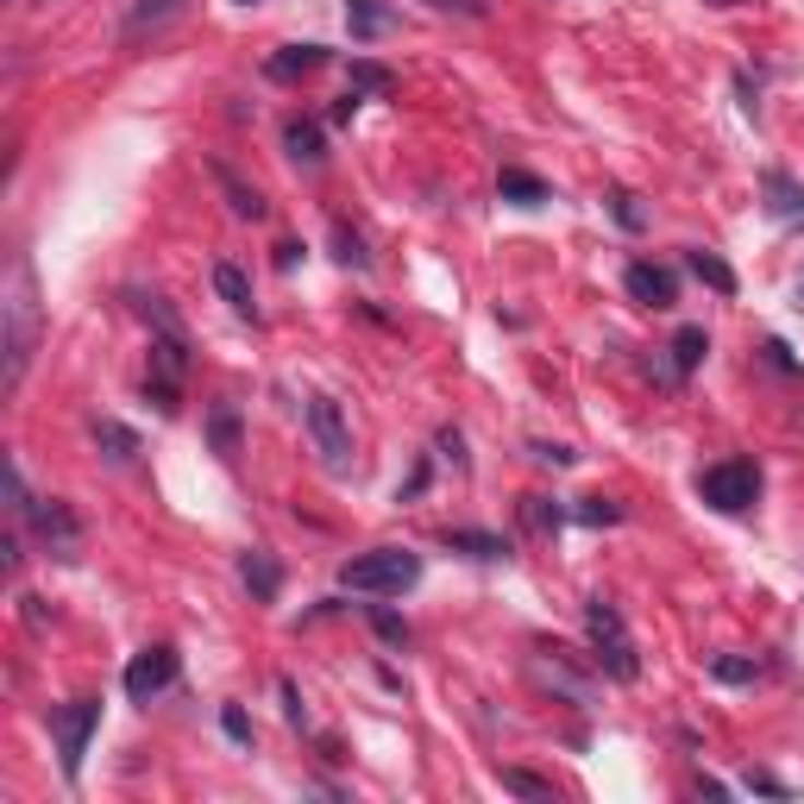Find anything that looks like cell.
<instances>
[{"instance_id":"obj_30","label":"cell","mask_w":804,"mask_h":804,"mask_svg":"<svg viewBox=\"0 0 804 804\" xmlns=\"http://www.w3.org/2000/svg\"><path fill=\"white\" fill-rule=\"evenodd\" d=\"M522 522L534 528V534H553V528L566 522V516H559V509H553L547 497H522Z\"/></svg>"},{"instance_id":"obj_5","label":"cell","mask_w":804,"mask_h":804,"mask_svg":"<svg viewBox=\"0 0 804 804\" xmlns=\"http://www.w3.org/2000/svg\"><path fill=\"white\" fill-rule=\"evenodd\" d=\"M698 497L710 503V509H723V516H742V509H754V497H760V465H754V459H723V465H710V472H698Z\"/></svg>"},{"instance_id":"obj_20","label":"cell","mask_w":804,"mask_h":804,"mask_svg":"<svg viewBox=\"0 0 804 804\" xmlns=\"http://www.w3.org/2000/svg\"><path fill=\"white\" fill-rule=\"evenodd\" d=\"M283 145H289V157L308 164V170L327 157V151H321V126H315V120H289V126H283Z\"/></svg>"},{"instance_id":"obj_2","label":"cell","mask_w":804,"mask_h":804,"mask_svg":"<svg viewBox=\"0 0 804 804\" xmlns=\"http://www.w3.org/2000/svg\"><path fill=\"white\" fill-rule=\"evenodd\" d=\"M415 578H422V553L409 547H371V553H352L340 566V584L358 591V598H402Z\"/></svg>"},{"instance_id":"obj_27","label":"cell","mask_w":804,"mask_h":804,"mask_svg":"<svg viewBox=\"0 0 804 804\" xmlns=\"http://www.w3.org/2000/svg\"><path fill=\"white\" fill-rule=\"evenodd\" d=\"M710 678H723V685H754L760 666H754V660H735V653H717V660H710Z\"/></svg>"},{"instance_id":"obj_23","label":"cell","mask_w":804,"mask_h":804,"mask_svg":"<svg viewBox=\"0 0 804 804\" xmlns=\"http://www.w3.org/2000/svg\"><path fill=\"white\" fill-rule=\"evenodd\" d=\"M534 678H541V685H553V691H566V698L578 704V710H584V704H591V685H584V678H572L566 673V666H559V660H534Z\"/></svg>"},{"instance_id":"obj_38","label":"cell","mask_w":804,"mask_h":804,"mask_svg":"<svg viewBox=\"0 0 804 804\" xmlns=\"http://www.w3.org/2000/svg\"><path fill=\"white\" fill-rule=\"evenodd\" d=\"M283 704H289V723H308V710H302V691H296V685H289V678H283Z\"/></svg>"},{"instance_id":"obj_36","label":"cell","mask_w":804,"mask_h":804,"mask_svg":"<svg viewBox=\"0 0 804 804\" xmlns=\"http://www.w3.org/2000/svg\"><path fill=\"white\" fill-rule=\"evenodd\" d=\"M221 729L233 735V742H251V717L239 710V704H226V710H221Z\"/></svg>"},{"instance_id":"obj_8","label":"cell","mask_w":804,"mask_h":804,"mask_svg":"<svg viewBox=\"0 0 804 804\" xmlns=\"http://www.w3.org/2000/svg\"><path fill=\"white\" fill-rule=\"evenodd\" d=\"M120 685H126V698H132V704H151L157 691H170V685H176V648L157 641V648L132 653V666H126Z\"/></svg>"},{"instance_id":"obj_4","label":"cell","mask_w":804,"mask_h":804,"mask_svg":"<svg viewBox=\"0 0 804 804\" xmlns=\"http://www.w3.org/2000/svg\"><path fill=\"white\" fill-rule=\"evenodd\" d=\"M182 377H189V340L182 333H151V371H145V397L176 415L182 409Z\"/></svg>"},{"instance_id":"obj_11","label":"cell","mask_w":804,"mask_h":804,"mask_svg":"<svg viewBox=\"0 0 804 804\" xmlns=\"http://www.w3.org/2000/svg\"><path fill=\"white\" fill-rule=\"evenodd\" d=\"M239 584H246L258 603H271L276 591H283V566H276L264 547H246V553H239Z\"/></svg>"},{"instance_id":"obj_41","label":"cell","mask_w":804,"mask_h":804,"mask_svg":"<svg viewBox=\"0 0 804 804\" xmlns=\"http://www.w3.org/2000/svg\"><path fill=\"white\" fill-rule=\"evenodd\" d=\"M427 7H440V13H452V7L459 13H484V0H427Z\"/></svg>"},{"instance_id":"obj_33","label":"cell","mask_w":804,"mask_h":804,"mask_svg":"<svg viewBox=\"0 0 804 804\" xmlns=\"http://www.w3.org/2000/svg\"><path fill=\"white\" fill-rule=\"evenodd\" d=\"M352 88H358V95H365V88H390V70L371 63V57H358V63H352Z\"/></svg>"},{"instance_id":"obj_31","label":"cell","mask_w":804,"mask_h":804,"mask_svg":"<svg viewBox=\"0 0 804 804\" xmlns=\"http://www.w3.org/2000/svg\"><path fill=\"white\" fill-rule=\"evenodd\" d=\"M578 522H591V528L623 522V503H610V497H584V503H578Z\"/></svg>"},{"instance_id":"obj_14","label":"cell","mask_w":804,"mask_h":804,"mask_svg":"<svg viewBox=\"0 0 804 804\" xmlns=\"http://www.w3.org/2000/svg\"><path fill=\"white\" fill-rule=\"evenodd\" d=\"M214 289H221V302L226 308H233V315H258V308H251V283H246V271H239V264H233V258H221V264H214Z\"/></svg>"},{"instance_id":"obj_1","label":"cell","mask_w":804,"mask_h":804,"mask_svg":"<svg viewBox=\"0 0 804 804\" xmlns=\"http://www.w3.org/2000/svg\"><path fill=\"white\" fill-rule=\"evenodd\" d=\"M38 276H32V258H13V271H7V296H0V390L13 397L25 383V365H32V352H38Z\"/></svg>"},{"instance_id":"obj_3","label":"cell","mask_w":804,"mask_h":804,"mask_svg":"<svg viewBox=\"0 0 804 804\" xmlns=\"http://www.w3.org/2000/svg\"><path fill=\"white\" fill-rule=\"evenodd\" d=\"M584 635H591V653H598V666L616 678V685H635V678H641V653H635L623 610H616L610 598H591V603H584Z\"/></svg>"},{"instance_id":"obj_6","label":"cell","mask_w":804,"mask_h":804,"mask_svg":"<svg viewBox=\"0 0 804 804\" xmlns=\"http://www.w3.org/2000/svg\"><path fill=\"white\" fill-rule=\"evenodd\" d=\"M308 434H315V452H321L327 472H352V427L333 397H308Z\"/></svg>"},{"instance_id":"obj_40","label":"cell","mask_w":804,"mask_h":804,"mask_svg":"<svg viewBox=\"0 0 804 804\" xmlns=\"http://www.w3.org/2000/svg\"><path fill=\"white\" fill-rule=\"evenodd\" d=\"M767 365H779V371H799V365H792V352L779 346V340H767Z\"/></svg>"},{"instance_id":"obj_17","label":"cell","mask_w":804,"mask_h":804,"mask_svg":"<svg viewBox=\"0 0 804 804\" xmlns=\"http://www.w3.org/2000/svg\"><path fill=\"white\" fill-rule=\"evenodd\" d=\"M214 182L226 189V208H233L239 221H264V196H258V189H246V182L226 170V164H214Z\"/></svg>"},{"instance_id":"obj_34","label":"cell","mask_w":804,"mask_h":804,"mask_svg":"<svg viewBox=\"0 0 804 804\" xmlns=\"http://www.w3.org/2000/svg\"><path fill=\"white\" fill-rule=\"evenodd\" d=\"M371 628L390 641V648H402V641H409V623H402V616H390V610H371Z\"/></svg>"},{"instance_id":"obj_10","label":"cell","mask_w":804,"mask_h":804,"mask_svg":"<svg viewBox=\"0 0 804 804\" xmlns=\"http://www.w3.org/2000/svg\"><path fill=\"white\" fill-rule=\"evenodd\" d=\"M623 289L641 302V308H673V302H678V276L666 271V264H648V258H635V264L623 271Z\"/></svg>"},{"instance_id":"obj_15","label":"cell","mask_w":804,"mask_h":804,"mask_svg":"<svg viewBox=\"0 0 804 804\" xmlns=\"http://www.w3.org/2000/svg\"><path fill=\"white\" fill-rule=\"evenodd\" d=\"M208 440H214V452H221L226 465L239 459V409H233V402H214V409H208Z\"/></svg>"},{"instance_id":"obj_37","label":"cell","mask_w":804,"mask_h":804,"mask_svg":"<svg viewBox=\"0 0 804 804\" xmlns=\"http://www.w3.org/2000/svg\"><path fill=\"white\" fill-rule=\"evenodd\" d=\"M534 459H541V465H572L578 452L572 447H553V440H534Z\"/></svg>"},{"instance_id":"obj_13","label":"cell","mask_w":804,"mask_h":804,"mask_svg":"<svg viewBox=\"0 0 804 804\" xmlns=\"http://www.w3.org/2000/svg\"><path fill=\"white\" fill-rule=\"evenodd\" d=\"M321 63H327V45H283L271 63H264V75H271V82H302V75H315Z\"/></svg>"},{"instance_id":"obj_22","label":"cell","mask_w":804,"mask_h":804,"mask_svg":"<svg viewBox=\"0 0 804 804\" xmlns=\"http://www.w3.org/2000/svg\"><path fill=\"white\" fill-rule=\"evenodd\" d=\"M704 352H710V333H704V327H678V340H673V377H691L704 365Z\"/></svg>"},{"instance_id":"obj_43","label":"cell","mask_w":804,"mask_h":804,"mask_svg":"<svg viewBox=\"0 0 804 804\" xmlns=\"http://www.w3.org/2000/svg\"><path fill=\"white\" fill-rule=\"evenodd\" d=\"M717 7H742V0H717Z\"/></svg>"},{"instance_id":"obj_42","label":"cell","mask_w":804,"mask_h":804,"mask_svg":"<svg viewBox=\"0 0 804 804\" xmlns=\"http://www.w3.org/2000/svg\"><path fill=\"white\" fill-rule=\"evenodd\" d=\"M799 308H804V276H799Z\"/></svg>"},{"instance_id":"obj_12","label":"cell","mask_w":804,"mask_h":804,"mask_svg":"<svg viewBox=\"0 0 804 804\" xmlns=\"http://www.w3.org/2000/svg\"><path fill=\"white\" fill-rule=\"evenodd\" d=\"M760 196H767V214L773 221H804V182H792L785 170H760Z\"/></svg>"},{"instance_id":"obj_19","label":"cell","mask_w":804,"mask_h":804,"mask_svg":"<svg viewBox=\"0 0 804 804\" xmlns=\"http://www.w3.org/2000/svg\"><path fill=\"white\" fill-rule=\"evenodd\" d=\"M189 0H132L126 7V38H139V32H151V25H164V20H176Z\"/></svg>"},{"instance_id":"obj_9","label":"cell","mask_w":804,"mask_h":804,"mask_svg":"<svg viewBox=\"0 0 804 804\" xmlns=\"http://www.w3.org/2000/svg\"><path fill=\"white\" fill-rule=\"evenodd\" d=\"M25 522H32V534H38L57 559H75V547H82V522L70 516V503H57V497L32 503V509H25Z\"/></svg>"},{"instance_id":"obj_25","label":"cell","mask_w":804,"mask_h":804,"mask_svg":"<svg viewBox=\"0 0 804 804\" xmlns=\"http://www.w3.org/2000/svg\"><path fill=\"white\" fill-rule=\"evenodd\" d=\"M346 25L358 32V38H377V32L390 25V13H383L377 0H346Z\"/></svg>"},{"instance_id":"obj_7","label":"cell","mask_w":804,"mask_h":804,"mask_svg":"<svg viewBox=\"0 0 804 804\" xmlns=\"http://www.w3.org/2000/svg\"><path fill=\"white\" fill-rule=\"evenodd\" d=\"M100 723V704L95 698H75L63 710H50V729H57V754H63V779H82V754H88V735Z\"/></svg>"},{"instance_id":"obj_39","label":"cell","mask_w":804,"mask_h":804,"mask_svg":"<svg viewBox=\"0 0 804 804\" xmlns=\"http://www.w3.org/2000/svg\"><path fill=\"white\" fill-rule=\"evenodd\" d=\"M358 100H365V95H358V88H346V95L333 100V120H352V114H358Z\"/></svg>"},{"instance_id":"obj_35","label":"cell","mask_w":804,"mask_h":804,"mask_svg":"<svg viewBox=\"0 0 804 804\" xmlns=\"http://www.w3.org/2000/svg\"><path fill=\"white\" fill-rule=\"evenodd\" d=\"M434 447L447 452V459H452V465H459V472L472 465V459H465V440H459V427H440V434H434Z\"/></svg>"},{"instance_id":"obj_24","label":"cell","mask_w":804,"mask_h":804,"mask_svg":"<svg viewBox=\"0 0 804 804\" xmlns=\"http://www.w3.org/2000/svg\"><path fill=\"white\" fill-rule=\"evenodd\" d=\"M95 447L107 452V459H132V452H139V434H132V427H120V422H95Z\"/></svg>"},{"instance_id":"obj_44","label":"cell","mask_w":804,"mask_h":804,"mask_svg":"<svg viewBox=\"0 0 804 804\" xmlns=\"http://www.w3.org/2000/svg\"><path fill=\"white\" fill-rule=\"evenodd\" d=\"M233 7H258V0H233Z\"/></svg>"},{"instance_id":"obj_16","label":"cell","mask_w":804,"mask_h":804,"mask_svg":"<svg viewBox=\"0 0 804 804\" xmlns=\"http://www.w3.org/2000/svg\"><path fill=\"white\" fill-rule=\"evenodd\" d=\"M447 547L465 553V559H509V541H503V534H484V528H452Z\"/></svg>"},{"instance_id":"obj_28","label":"cell","mask_w":804,"mask_h":804,"mask_svg":"<svg viewBox=\"0 0 804 804\" xmlns=\"http://www.w3.org/2000/svg\"><path fill=\"white\" fill-rule=\"evenodd\" d=\"M333 258L352 264V271H365V264H371V251H365V239H358L352 226H333Z\"/></svg>"},{"instance_id":"obj_29","label":"cell","mask_w":804,"mask_h":804,"mask_svg":"<svg viewBox=\"0 0 804 804\" xmlns=\"http://www.w3.org/2000/svg\"><path fill=\"white\" fill-rule=\"evenodd\" d=\"M503 792H516V799H553V785H547V779L522 773V767H503Z\"/></svg>"},{"instance_id":"obj_32","label":"cell","mask_w":804,"mask_h":804,"mask_svg":"<svg viewBox=\"0 0 804 804\" xmlns=\"http://www.w3.org/2000/svg\"><path fill=\"white\" fill-rule=\"evenodd\" d=\"M610 214H616V221H623L628 233H641V226H648V214L635 208V196H628V189H610Z\"/></svg>"},{"instance_id":"obj_18","label":"cell","mask_w":804,"mask_h":804,"mask_svg":"<svg viewBox=\"0 0 804 804\" xmlns=\"http://www.w3.org/2000/svg\"><path fill=\"white\" fill-rule=\"evenodd\" d=\"M497 189H503V201H516V208H541V201H547V182L534 170H516V164L497 176Z\"/></svg>"},{"instance_id":"obj_21","label":"cell","mask_w":804,"mask_h":804,"mask_svg":"<svg viewBox=\"0 0 804 804\" xmlns=\"http://www.w3.org/2000/svg\"><path fill=\"white\" fill-rule=\"evenodd\" d=\"M685 264H691V276H704V283H710L717 296H735V271H729V264L717 258V251L691 246V251H685Z\"/></svg>"},{"instance_id":"obj_26","label":"cell","mask_w":804,"mask_h":804,"mask_svg":"<svg viewBox=\"0 0 804 804\" xmlns=\"http://www.w3.org/2000/svg\"><path fill=\"white\" fill-rule=\"evenodd\" d=\"M132 308L151 321V333H182V321L170 315V302H164V296H132Z\"/></svg>"}]
</instances>
